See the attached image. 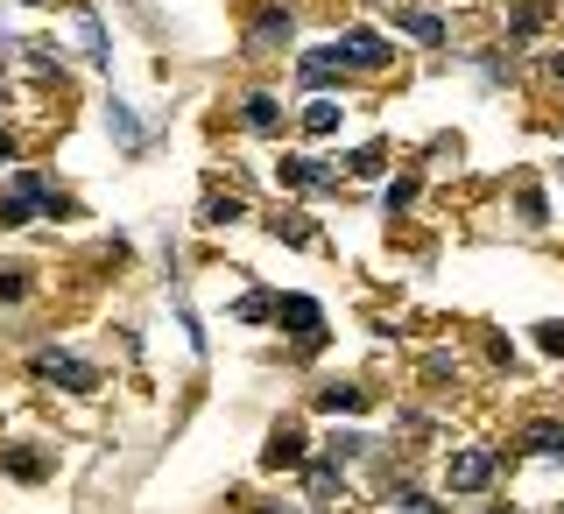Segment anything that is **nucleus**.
I'll use <instances>...</instances> for the list:
<instances>
[{
	"label": "nucleus",
	"instance_id": "obj_1",
	"mask_svg": "<svg viewBox=\"0 0 564 514\" xmlns=\"http://www.w3.org/2000/svg\"><path fill=\"white\" fill-rule=\"evenodd\" d=\"M29 367H35V381H50V387H70V395H93V387H99V367H85L78 352H57V346H43Z\"/></svg>",
	"mask_w": 564,
	"mask_h": 514
},
{
	"label": "nucleus",
	"instance_id": "obj_2",
	"mask_svg": "<svg viewBox=\"0 0 564 514\" xmlns=\"http://www.w3.org/2000/svg\"><path fill=\"white\" fill-rule=\"evenodd\" d=\"M275 325L296 331V346H304V352L325 346V310H317L311 296H282V304H275Z\"/></svg>",
	"mask_w": 564,
	"mask_h": 514
},
{
	"label": "nucleus",
	"instance_id": "obj_3",
	"mask_svg": "<svg viewBox=\"0 0 564 514\" xmlns=\"http://www.w3.org/2000/svg\"><path fill=\"white\" fill-rule=\"evenodd\" d=\"M332 50H339V64H346V70H381L388 57H395V50H388L375 29H346V35H339Z\"/></svg>",
	"mask_w": 564,
	"mask_h": 514
},
{
	"label": "nucleus",
	"instance_id": "obj_4",
	"mask_svg": "<svg viewBox=\"0 0 564 514\" xmlns=\"http://www.w3.org/2000/svg\"><path fill=\"white\" fill-rule=\"evenodd\" d=\"M445 480H452V493H480V486H494V451H458Z\"/></svg>",
	"mask_w": 564,
	"mask_h": 514
},
{
	"label": "nucleus",
	"instance_id": "obj_5",
	"mask_svg": "<svg viewBox=\"0 0 564 514\" xmlns=\"http://www.w3.org/2000/svg\"><path fill=\"white\" fill-rule=\"evenodd\" d=\"M261 466H269V472H296V466H304V430H296V423L269 430V451H261Z\"/></svg>",
	"mask_w": 564,
	"mask_h": 514
},
{
	"label": "nucleus",
	"instance_id": "obj_6",
	"mask_svg": "<svg viewBox=\"0 0 564 514\" xmlns=\"http://www.w3.org/2000/svg\"><path fill=\"white\" fill-rule=\"evenodd\" d=\"M275 176H282L290 190H325V184H332V169H325V163H311V155H282Z\"/></svg>",
	"mask_w": 564,
	"mask_h": 514
},
{
	"label": "nucleus",
	"instance_id": "obj_7",
	"mask_svg": "<svg viewBox=\"0 0 564 514\" xmlns=\"http://www.w3.org/2000/svg\"><path fill=\"white\" fill-rule=\"evenodd\" d=\"M317 409H325V416H360L367 409V395H360V387H352V381H325V387H317Z\"/></svg>",
	"mask_w": 564,
	"mask_h": 514
},
{
	"label": "nucleus",
	"instance_id": "obj_8",
	"mask_svg": "<svg viewBox=\"0 0 564 514\" xmlns=\"http://www.w3.org/2000/svg\"><path fill=\"white\" fill-rule=\"evenodd\" d=\"M0 466H8V472H14V480H22V486L50 480V458H35L29 445H8V451H0Z\"/></svg>",
	"mask_w": 564,
	"mask_h": 514
},
{
	"label": "nucleus",
	"instance_id": "obj_9",
	"mask_svg": "<svg viewBox=\"0 0 564 514\" xmlns=\"http://www.w3.org/2000/svg\"><path fill=\"white\" fill-rule=\"evenodd\" d=\"M332 70H339V50H332V43H317V50L296 57V78H304V85H332Z\"/></svg>",
	"mask_w": 564,
	"mask_h": 514
},
{
	"label": "nucleus",
	"instance_id": "obj_10",
	"mask_svg": "<svg viewBox=\"0 0 564 514\" xmlns=\"http://www.w3.org/2000/svg\"><path fill=\"white\" fill-rule=\"evenodd\" d=\"M522 451L529 458H564V423H529V430H522Z\"/></svg>",
	"mask_w": 564,
	"mask_h": 514
},
{
	"label": "nucleus",
	"instance_id": "obj_11",
	"mask_svg": "<svg viewBox=\"0 0 564 514\" xmlns=\"http://www.w3.org/2000/svg\"><path fill=\"white\" fill-rule=\"evenodd\" d=\"M240 120H247V134H275V128H282V106H275L269 92H254V99L240 106Z\"/></svg>",
	"mask_w": 564,
	"mask_h": 514
},
{
	"label": "nucleus",
	"instance_id": "obj_12",
	"mask_svg": "<svg viewBox=\"0 0 564 514\" xmlns=\"http://www.w3.org/2000/svg\"><path fill=\"white\" fill-rule=\"evenodd\" d=\"M395 29L416 35V43H431V50L445 43V22H437V14H416V8H395Z\"/></svg>",
	"mask_w": 564,
	"mask_h": 514
},
{
	"label": "nucleus",
	"instance_id": "obj_13",
	"mask_svg": "<svg viewBox=\"0 0 564 514\" xmlns=\"http://www.w3.org/2000/svg\"><path fill=\"white\" fill-rule=\"evenodd\" d=\"M339 120H346V113H339V99H311V106H304V134H311V141L339 134Z\"/></svg>",
	"mask_w": 564,
	"mask_h": 514
},
{
	"label": "nucleus",
	"instance_id": "obj_14",
	"mask_svg": "<svg viewBox=\"0 0 564 514\" xmlns=\"http://www.w3.org/2000/svg\"><path fill=\"white\" fill-rule=\"evenodd\" d=\"M269 43H290V8H261V22H254V50H269Z\"/></svg>",
	"mask_w": 564,
	"mask_h": 514
},
{
	"label": "nucleus",
	"instance_id": "obj_15",
	"mask_svg": "<svg viewBox=\"0 0 564 514\" xmlns=\"http://www.w3.org/2000/svg\"><path fill=\"white\" fill-rule=\"evenodd\" d=\"M106 120H113V141H120V149H128V155L141 149V141H149V134H141V120H134V113H128V106H120V99L106 106Z\"/></svg>",
	"mask_w": 564,
	"mask_h": 514
},
{
	"label": "nucleus",
	"instance_id": "obj_16",
	"mask_svg": "<svg viewBox=\"0 0 564 514\" xmlns=\"http://www.w3.org/2000/svg\"><path fill=\"white\" fill-rule=\"evenodd\" d=\"M269 233H275V240H290V247H317V233H311V219H304V211H290V219H275Z\"/></svg>",
	"mask_w": 564,
	"mask_h": 514
},
{
	"label": "nucleus",
	"instance_id": "obj_17",
	"mask_svg": "<svg viewBox=\"0 0 564 514\" xmlns=\"http://www.w3.org/2000/svg\"><path fill=\"white\" fill-rule=\"evenodd\" d=\"M339 493V458H317L311 466V501H332Z\"/></svg>",
	"mask_w": 564,
	"mask_h": 514
},
{
	"label": "nucleus",
	"instance_id": "obj_18",
	"mask_svg": "<svg viewBox=\"0 0 564 514\" xmlns=\"http://www.w3.org/2000/svg\"><path fill=\"white\" fill-rule=\"evenodd\" d=\"M78 35H85V57H93V64H106V29L93 22V14H78Z\"/></svg>",
	"mask_w": 564,
	"mask_h": 514
},
{
	"label": "nucleus",
	"instance_id": "obj_19",
	"mask_svg": "<svg viewBox=\"0 0 564 514\" xmlns=\"http://www.w3.org/2000/svg\"><path fill=\"white\" fill-rule=\"evenodd\" d=\"M240 211H247L240 198H205V226H234Z\"/></svg>",
	"mask_w": 564,
	"mask_h": 514
},
{
	"label": "nucleus",
	"instance_id": "obj_20",
	"mask_svg": "<svg viewBox=\"0 0 564 514\" xmlns=\"http://www.w3.org/2000/svg\"><path fill=\"white\" fill-rule=\"evenodd\" d=\"M29 296V275L22 269H0V304H22Z\"/></svg>",
	"mask_w": 564,
	"mask_h": 514
},
{
	"label": "nucleus",
	"instance_id": "obj_21",
	"mask_svg": "<svg viewBox=\"0 0 564 514\" xmlns=\"http://www.w3.org/2000/svg\"><path fill=\"white\" fill-rule=\"evenodd\" d=\"M402 205H416V176H402V184H388V211H402Z\"/></svg>",
	"mask_w": 564,
	"mask_h": 514
},
{
	"label": "nucleus",
	"instance_id": "obj_22",
	"mask_svg": "<svg viewBox=\"0 0 564 514\" xmlns=\"http://www.w3.org/2000/svg\"><path fill=\"white\" fill-rule=\"evenodd\" d=\"M516 211H522V226H543V198H536V190H522Z\"/></svg>",
	"mask_w": 564,
	"mask_h": 514
},
{
	"label": "nucleus",
	"instance_id": "obj_23",
	"mask_svg": "<svg viewBox=\"0 0 564 514\" xmlns=\"http://www.w3.org/2000/svg\"><path fill=\"white\" fill-rule=\"evenodd\" d=\"M536 346H543V352H557V360H564V325H536Z\"/></svg>",
	"mask_w": 564,
	"mask_h": 514
},
{
	"label": "nucleus",
	"instance_id": "obj_24",
	"mask_svg": "<svg viewBox=\"0 0 564 514\" xmlns=\"http://www.w3.org/2000/svg\"><path fill=\"white\" fill-rule=\"evenodd\" d=\"M346 169H352V176H375V169H381V149H360V155H352Z\"/></svg>",
	"mask_w": 564,
	"mask_h": 514
},
{
	"label": "nucleus",
	"instance_id": "obj_25",
	"mask_svg": "<svg viewBox=\"0 0 564 514\" xmlns=\"http://www.w3.org/2000/svg\"><path fill=\"white\" fill-rule=\"evenodd\" d=\"M395 501H402V514H437V501H423V493H410V486H402Z\"/></svg>",
	"mask_w": 564,
	"mask_h": 514
},
{
	"label": "nucleus",
	"instance_id": "obj_26",
	"mask_svg": "<svg viewBox=\"0 0 564 514\" xmlns=\"http://www.w3.org/2000/svg\"><path fill=\"white\" fill-rule=\"evenodd\" d=\"M0 163H14V134H0Z\"/></svg>",
	"mask_w": 564,
	"mask_h": 514
},
{
	"label": "nucleus",
	"instance_id": "obj_27",
	"mask_svg": "<svg viewBox=\"0 0 564 514\" xmlns=\"http://www.w3.org/2000/svg\"><path fill=\"white\" fill-rule=\"evenodd\" d=\"M551 70H557V78H564V50H557V57H551Z\"/></svg>",
	"mask_w": 564,
	"mask_h": 514
},
{
	"label": "nucleus",
	"instance_id": "obj_28",
	"mask_svg": "<svg viewBox=\"0 0 564 514\" xmlns=\"http://www.w3.org/2000/svg\"><path fill=\"white\" fill-rule=\"evenodd\" d=\"M487 514H508V507H487Z\"/></svg>",
	"mask_w": 564,
	"mask_h": 514
},
{
	"label": "nucleus",
	"instance_id": "obj_29",
	"mask_svg": "<svg viewBox=\"0 0 564 514\" xmlns=\"http://www.w3.org/2000/svg\"><path fill=\"white\" fill-rule=\"evenodd\" d=\"M29 8H43V0H29Z\"/></svg>",
	"mask_w": 564,
	"mask_h": 514
}]
</instances>
